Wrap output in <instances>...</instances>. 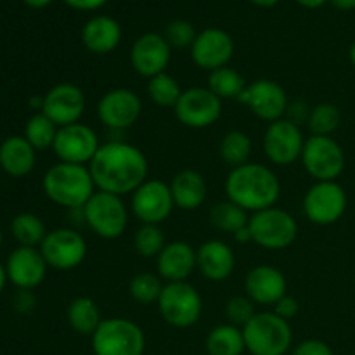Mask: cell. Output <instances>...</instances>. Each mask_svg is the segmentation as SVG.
I'll return each instance as SVG.
<instances>
[{"label": "cell", "mask_w": 355, "mask_h": 355, "mask_svg": "<svg viewBox=\"0 0 355 355\" xmlns=\"http://www.w3.org/2000/svg\"><path fill=\"white\" fill-rule=\"evenodd\" d=\"M90 175L97 191L125 196L148 180L149 163L144 153L123 141L101 144L89 163Z\"/></svg>", "instance_id": "1"}, {"label": "cell", "mask_w": 355, "mask_h": 355, "mask_svg": "<svg viewBox=\"0 0 355 355\" xmlns=\"http://www.w3.org/2000/svg\"><path fill=\"white\" fill-rule=\"evenodd\" d=\"M227 200L250 214L276 207L281 196V184L276 173L260 163L236 166L225 179Z\"/></svg>", "instance_id": "2"}, {"label": "cell", "mask_w": 355, "mask_h": 355, "mask_svg": "<svg viewBox=\"0 0 355 355\" xmlns=\"http://www.w3.org/2000/svg\"><path fill=\"white\" fill-rule=\"evenodd\" d=\"M44 193L52 203L64 208H83L96 193L89 166L59 162L44 175Z\"/></svg>", "instance_id": "3"}, {"label": "cell", "mask_w": 355, "mask_h": 355, "mask_svg": "<svg viewBox=\"0 0 355 355\" xmlns=\"http://www.w3.org/2000/svg\"><path fill=\"white\" fill-rule=\"evenodd\" d=\"M245 345L252 355H286L293 343L290 321L274 312H257L243 326Z\"/></svg>", "instance_id": "4"}, {"label": "cell", "mask_w": 355, "mask_h": 355, "mask_svg": "<svg viewBox=\"0 0 355 355\" xmlns=\"http://www.w3.org/2000/svg\"><path fill=\"white\" fill-rule=\"evenodd\" d=\"M90 338L94 355H142L146 349L142 328L125 318L103 319Z\"/></svg>", "instance_id": "5"}, {"label": "cell", "mask_w": 355, "mask_h": 355, "mask_svg": "<svg viewBox=\"0 0 355 355\" xmlns=\"http://www.w3.org/2000/svg\"><path fill=\"white\" fill-rule=\"evenodd\" d=\"M156 305H158L163 321L179 329H186L196 324L203 312L201 295L187 281L166 283Z\"/></svg>", "instance_id": "6"}, {"label": "cell", "mask_w": 355, "mask_h": 355, "mask_svg": "<svg viewBox=\"0 0 355 355\" xmlns=\"http://www.w3.org/2000/svg\"><path fill=\"white\" fill-rule=\"evenodd\" d=\"M82 210L87 225L103 239H118L128 225V210L116 194L96 191Z\"/></svg>", "instance_id": "7"}, {"label": "cell", "mask_w": 355, "mask_h": 355, "mask_svg": "<svg viewBox=\"0 0 355 355\" xmlns=\"http://www.w3.org/2000/svg\"><path fill=\"white\" fill-rule=\"evenodd\" d=\"M248 229L252 232V241L266 250L290 248L298 236V225L293 215L277 207L253 214Z\"/></svg>", "instance_id": "8"}, {"label": "cell", "mask_w": 355, "mask_h": 355, "mask_svg": "<svg viewBox=\"0 0 355 355\" xmlns=\"http://www.w3.org/2000/svg\"><path fill=\"white\" fill-rule=\"evenodd\" d=\"M302 163L318 182L335 180L345 168V155L338 142L328 135H312L305 141Z\"/></svg>", "instance_id": "9"}, {"label": "cell", "mask_w": 355, "mask_h": 355, "mask_svg": "<svg viewBox=\"0 0 355 355\" xmlns=\"http://www.w3.org/2000/svg\"><path fill=\"white\" fill-rule=\"evenodd\" d=\"M173 113L184 127L200 130L217 123L222 114V101L208 87H191L182 90Z\"/></svg>", "instance_id": "10"}, {"label": "cell", "mask_w": 355, "mask_h": 355, "mask_svg": "<svg viewBox=\"0 0 355 355\" xmlns=\"http://www.w3.org/2000/svg\"><path fill=\"white\" fill-rule=\"evenodd\" d=\"M347 210V193L335 180L315 182L304 198L305 217L315 225H331Z\"/></svg>", "instance_id": "11"}, {"label": "cell", "mask_w": 355, "mask_h": 355, "mask_svg": "<svg viewBox=\"0 0 355 355\" xmlns=\"http://www.w3.org/2000/svg\"><path fill=\"white\" fill-rule=\"evenodd\" d=\"M49 267L58 270H71L82 266L87 257V241L80 232L73 229L61 227L47 232L40 245Z\"/></svg>", "instance_id": "12"}, {"label": "cell", "mask_w": 355, "mask_h": 355, "mask_svg": "<svg viewBox=\"0 0 355 355\" xmlns=\"http://www.w3.org/2000/svg\"><path fill=\"white\" fill-rule=\"evenodd\" d=\"M101 142L96 130L85 123H73L61 127L55 135L52 149L62 163L87 165L99 151Z\"/></svg>", "instance_id": "13"}, {"label": "cell", "mask_w": 355, "mask_h": 355, "mask_svg": "<svg viewBox=\"0 0 355 355\" xmlns=\"http://www.w3.org/2000/svg\"><path fill=\"white\" fill-rule=\"evenodd\" d=\"M305 139L300 125L288 118L272 121L263 134V151L274 165L286 166L302 158Z\"/></svg>", "instance_id": "14"}, {"label": "cell", "mask_w": 355, "mask_h": 355, "mask_svg": "<svg viewBox=\"0 0 355 355\" xmlns=\"http://www.w3.org/2000/svg\"><path fill=\"white\" fill-rule=\"evenodd\" d=\"M173 207L170 184L159 179H148L132 193V214L141 224L159 225L170 217Z\"/></svg>", "instance_id": "15"}, {"label": "cell", "mask_w": 355, "mask_h": 355, "mask_svg": "<svg viewBox=\"0 0 355 355\" xmlns=\"http://www.w3.org/2000/svg\"><path fill=\"white\" fill-rule=\"evenodd\" d=\"M239 103L245 104L257 118L269 123L281 120L290 106L286 90L269 78H260L248 83L243 96L239 97Z\"/></svg>", "instance_id": "16"}, {"label": "cell", "mask_w": 355, "mask_h": 355, "mask_svg": "<svg viewBox=\"0 0 355 355\" xmlns=\"http://www.w3.org/2000/svg\"><path fill=\"white\" fill-rule=\"evenodd\" d=\"M142 113V101L134 90L113 89L101 97L97 116L101 123L113 130H125L137 123Z\"/></svg>", "instance_id": "17"}, {"label": "cell", "mask_w": 355, "mask_h": 355, "mask_svg": "<svg viewBox=\"0 0 355 355\" xmlns=\"http://www.w3.org/2000/svg\"><path fill=\"white\" fill-rule=\"evenodd\" d=\"M85 94L75 83H58L44 96L42 113L59 128L78 123L85 111Z\"/></svg>", "instance_id": "18"}, {"label": "cell", "mask_w": 355, "mask_h": 355, "mask_svg": "<svg viewBox=\"0 0 355 355\" xmlns=\"http://www.w3.org/2000/svg\"><path fill=\"white\" fill-rule=\"evenodd\" d=\"M232 55H234V40L227 31L220 28H207L198 33L191 47V58L194 64L210 73L227 66Z\"/></svg>", "instance_id": "19"}, {"label": "cell", "mask_w": 355, "mask_h": 355, "mask_svg": "<svg viewBox=\"0 0 355 355\" xmlns=\"http://www.w3.org/2000/svg\"><path fill=\"white\" fill-rule=\"evenodd\" d=\"M172 58V47L159 33H146L130 49V64L135 73L146 78L165 73Z\"/></svg>", "instance_id": "20"}, {"label": "cell", "mask_w": 355, "mask_h": 355, "mask_svg": "<svg viewBox=\"0 0 355 355\" xmlns=\"http://www.w3.org/2000/svg\"><path fill=\"white\" fill-rule=\"evenodd\" d=\"M47 267L40 250L19 246L7 259V279L19 290H33L44 281Z\"/></svg>", "instance_id": "21"}, {"label": "cell", "mask_w": 355, "mask_h": 355, "mask_svg": "<svg viewBox=\"0 0 355 355\" xmlns=\"http://www.w3.org/2000/svg\"><path fill=\"white\" fill-rule=\"evenodd\" d=\"M286 277L272 266H257L246 274L245 291L253 304L274 305L286 295Z\"/></svg>", "instance_id": "22"}, {"label": "cell", "mask_w": 355, "mask_h": 355, "mask_svg": "<svg viewBox=\"0 0 355 355\" xmlns=\"http://www.w3.org/2000/svg\"><path fill=\"white\" fill-rule=\"evenodd\" d=\"M198 269L196 250L186 241L166 243L156 259L158 276L166 283H184Z\"/></svg>", "instance_id": "23"}, {"label": "cell", "mask_w": 355, "mask_h": 355, "mask_svg": "<svg viewBox=\"0 0 355 355\" xmlns=\"http://www.w3.org/2000/svg\"><path fill=\"white\" fill-rule=\"evenodd\" d=\"M198 270L201 276L214 283L231 277L236 267V257L231 246L220 239H210L196 250Z\"/></svg>", "instance_id": "24"}, {"label": "cell", "mask_w": 355, "mask_h": 355, "mask_svg": "<svg viewBox=\"0 0 355 355\" xmlns=\"http://www.w3.org/2000/svg\"><path fill=\"white\" fill-rule=\"evenodd\" d=\"M173 203L184 211H193L203 207L208 194V186L205 177L196 170H182L175 173L170 184Z\"/></svg>", "instance_id": "25"}, {"label": "cell", "mask_w": 355, "mask_h": 355, "mask_svg": "<svg viewBox=\"0 0 355 355\" xmlns=\"http://www.w3.org/2000/svg\"><path fill=\"white\" fill-rule=\"evenodd\" d=\"M37 149L24 137L12 135L0 144V166L12 177H24L35 168Z\"/></svg>", "instance_id": "26"}, {"label": "cell", "mask_w": 355, "mask_h": 355, "mask_svg": "<svg viewBox=\"0 0 355 355\" xmlns=\"http://www.w3.org/2000/svg\"><path fill=\"white\" fill-rule=\"evenodd\" d=\"M121 40V28L113 17L96 16L83 26L82 42L94 54H110Z\"/></svg>", "instance_id": "27"}, {"label": "cell", "mask_w": 355, "mask_h": 355, "mask_svg": "<svg viewBox=\"0 0 355 355\" xmlns=\"http://www.w3.org/2000/svg\"><path fill=\"white\" fill-rule=\"evenodd\" d=\"M68 322L78 335L92 336L103 322L99 305L90 297H76L68 307Z\"/></svg>", "instance_id": "28"}, {"label": "cell", "mask_w": 355, "mask_h": 355, "mask_svg": "<svg viewBox=\"0 0 355 355\" xmlns=\"http://www.w3.org/2000/svg\"><path fill=\"white\" fill-rule=\"evenodd\" d=\"M208 355H241L246 350L243 328L234 324H218L208 333L207 342Z\"/></svg>", "instance_id": "29"}, {"label": "cell", "mask_w": 355, "mask_h": 355, "mask_svg": "<svg viewBox=\"0 0 355 355\" xmlns=\"http://www.w3.org/2000/svg\"><path fill=\"white\" fill-rule=\"evenodd\" d=\"M246 87H248V83L243 78L241 73L236 71L234 68H229V66L215 69V71H211L210 76H208V89H210L220 101H239V97L243 96Z\"/></svg>", "instance_id": "30"}, {"label": "cell", "mask_w": 355, "mask_h": 355, "mask_svg": "<svg viewBox=\"0 0 355 355\" xmlns=\"http://www.w3.org/2000/svg\"><path fill=\"white\" fill-rule=\"evenodd\" d=\"M210 222L215 229L227 234L234 236L236 232L246 227L250 222L248 211L243 210L232 201H220V203L214 205L210 210Z\"/></svg>", "instance_id": "31"}, {"label": "cell", "mask_w": 355, "mask_h": 355, "mask_svg": "<svg viewBox=\"0 0 355 355\" xmlns=\"http://www.w3.org/2000/svg\"><path fill=\"white\" fill-rule=\"evenodd\" d=\"M218 153H220V158L231 168L245 165V163H248L250 155H252V139L248 137V134L241 130L227 132L222 137Z\"/></svg>", "instance_id": "32"}, {"label": "cell", "mask_w": 355, "mask_h": 355, "mask_svg": "<svg viewBox=\"0 0 355 355\" xmlns=\"http://www.w3.org/2000/svg\"><path fill=\"white\" fill-rule=\"evenodd\" d=\"M10 231H12L14 239L21 246H30V248L42 245V241L47 236L44 220L35 214L16 215L12 224H10Z\"/></svg>", "instance_id": "33"}, {"label": "cell", "mask_w": 355, "mask_h": 355, "mask_svg": "<svg viewBox=\"0 0 355 355\" xmlns=\"http://www.w3.org/2000/svg\"><path fill=\"white\" fill-rule=\"evenodd\" d=\"M59 127L45 116L44 113H37L28 120L24 127V139L33 146L37 151H44L54 146L55 135H58Z\"/></svg>", "instance_id": "34"}, {"label": "cell", "mask_w": 355, "mask_h": 355, "mask_svg": "<svg viewBox=\"0 0 355 355\" xmlns=\"http://www.w3.org/2000/svg\"><path fill=\"white\" fill-rule=\"evenodd\" d=\"M146 90H148L149 99L159 107H175L177 101L182 94L179 82L166 71L149 78Z\"/></svg>", "instance_id": "35"}, {"label": "cell", "mask_w": 355, "mask_h": 355, "mask_svg": "<svg viewBox=\"0 0 355 355\" xmlns=\"http://www.w3.org/2000/svg\"><path fill=\"white\" fill-rule=\"evenodd\" d=\"M163 279L158 274L153 272H141L137 276L132 277L130 284H128V293L134 298L137 304L141 305H151L158 304L159 297L163 291Z\"/></svg>", "instance_id": "36"}, {"label": "cell", "mask_w": 355, "mask_h": 355, "mask_svg": "<svg viewBox=\"0 0 355 355\" xmlns=\"http://www.w3.org/2000/svg\"><path fill=\"white\" fill-rule=\"evenodd\" d=\"M342 114L340 110L331 103H321L314 106L309 113V128L312 135H328L331 137L333 132L340 127Z\"/></svg>", "instance_id": "37"}, {"label": "cell", "mask_w": 355, "mask_h": 355, "mask_svg": "<svg viewBox=\"0 0 355 355\" xmlns=\"http://www.w3.org/2000/svg\"><path fill=\"white\" fill-rule=\"evenodd\" d=\"M166 246L165 234L162 227L155 224H141V227L134 234V248L144 259H158L159 253Z\"/></svg>", "instance_id": "38"}, {"label": "cell", "mask_w": 355, "mask_h": 355, "mask_svg": "<svg viewBox=\"0 0 355 355\" xmlns=\"http://www.w3.org/2000/svg\"><path fill=\"white\" fill-rule=\"evenodd\" d=\"M163 37H165V40L168 42V45L172 49H187L193 47L198 33L189 21L175 19L166 26Z\"/></svg>", "instance_id": "39"}, {"label": "cell", "mask_w": 355, "mask_h": 355, "mask_svg": "<svg viewBox=\"0 0 355 355\" xmlns=\"http://www.w3.org/2000/svg\"><path fill=\"white\" fill-rule=\"evenodd\" d=\"M255 314V304L248 297H232L225 304V315H227L229 322L238 328L248 324Z\"/></svg>", "instance_id": "40"}, {"label": "cell", "mask_w": 355, "mask_h": 355, "mask_svg": "<svg viewBox=\"0 0 355 355\" xmlns=\"http://www.w3.org/2000/svg\"><path fill=\"white\" fill-rule=\"evenodd\" d=\"M291 355H333L331 347L322 340H305L300 345L295 347Z\"/></svg>", "instance_id": "41"}, {"label": "cell", "mask_w": 355, "mask_h": 355, "mask_svg": "<svg viewBox=\"0 0 355 355\" xmlns=\"http://www.w3.org/2000/svg\"><path fill=\"white\" fill-rule=\"evenodd\" d=\"M298 312H300V304L295 297L291 295H284L283 298L274 304V314H277L279 318L286 319V321H291L293 318H297Z\"/></svg>", "instance_id": "42"}, {"label": "cell", "mask_w": 355, "mask_h": 355, "mask_svg": "<svg viewBox=\"0 0 355 355\" xmlns=\"http://www.w3.org/2000/svg\"><path fill=\"white\" fill-rule=\"evenodd\" d=\"M14 304H16V309L19 312H30L31 309L35 307V297L30 293V290H21L19 293L16 295V300H14Z\"/></svg>", "instance_id": "43"}, {"label": "cell", "mask_w": 355, "mask_h": 355, "mask_svg": "<svg viewBox=\"0 0 355 355\" xmlns=\"http://www.w3.org/2000/svg\"><path fill=\"white\" fill-rule=\"evenodd\" d=\"M64 2L76 10H96L103 7L107 0H64Z\"/></svg>", "instance_id": "44"}, {"label": "cell", "mask_w": 355, "mask_h": 355, "mask_svg": "<svg viewBox=\"0 0 355 355\" xmlns=\"http://www.w3.org/2000/svg\"><path fill=\"white\" fill-rule=\"evenodd\" d=\"M333 7L340 10H352L355 9V0H328Z\"/></svg>", "instance_id": "45"}, {"label": "cell", "mask_w": 355, "mask_h": 355, "mask_svg": "<svg viewBox=\"0 0 355 355\" xmlns=\"http://www.w3.org/2000/svg\"><path fill=\"white\" fill-rule=\"evenodd\" d=\"M234 239H236V241H238V243H248V241H252V232H250L248 225H246V227H243L241 231L236 232Z\"/></svg>", "instance_id": "46"}, {"label": "cell", "mask_w": 355, "mask_h": 355, "mask_svg": "<svg viewBox=\"0 0 355 355\" xmlns=\"http://www.w3.org/2000/svg\"><path fill=\"white\" fill-rule=\"evenodd\" d=\"M297 2L300 3V6L307 7V9H318V7L324 6L328 0H297Z\"/></svg>", "instance_id": "47"}, {"label": "cell", "mask_w": 355, "mask_h": 355, "mask_svg": "<svg viewBox=\"0 0 355 355\" xmlns=\"http://www.w3.org/2000/svg\"><path fill=\"white\" fill-rule=\"evenodd\" d=\"M51 2L52 0H24V3L30 7H33V9H42V7H47Z\"/></svg>", "instance_id": "48"}, {"label": "cell", "mask_w": 355, "mask_h": 355, "mask_svg": "<svg viewBox=\"0 0 355 355\" xmlns=\"http://www.w3.org/2000/svg\"><path fill=\"white\" fill-rule=\"evenodd\" d=\"M252 2L255 3V6H260V7H272V6H276L279 0H252Z\"/></svg>", "instance_id": "49"}, {"label": "cell", "mask_w": 355, "mask_h": 355, "mask_svg": "<svg viewBox=\"0 0 355 355\" xmlns=\"http://www.w3.org/2000/svg\"><path fill=\"white\" fill-rule=\"evenodd\" d=\"M6 279H7V272H6V267L0 263V293H2L3 286H6Z\"/></svg>", "instance_id": "50"}, {"label": "cell", "mask_w": 355, "mask_h": 355, "mask_svg": "<svg viewBox=\"0 0 355 355\" xmlns=\"http://www.w3.org/2000/svg\"><path fill=\"white\" fill-rule=\"evenodd\" d=\"M349 58H350V61H352V64L355 66V42L352 44V47H350V51H349Z\"/></svg>", "instance_id": "51"}, {"label": "cell", "mask_w": 355, "mask_h": 355, "mask_svg": "<svg viewBox=\"0 0 355 355\" xmlns=\"http://www.w3.org/2000/svg\"><path fill=\"white\" fill-rule=\"evenodd\" d=\"M0 245H2V231H0Z\"/></svg>", "instance_id": "52"}]
</instances>
